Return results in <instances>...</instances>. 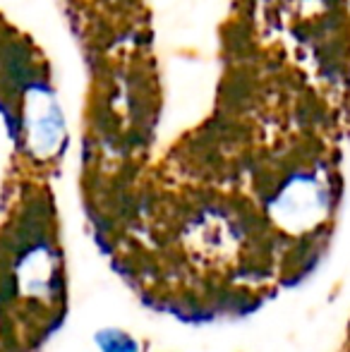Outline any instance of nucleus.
<instances>
[{
  "label": "nucleus",
  "instance_id": "7ed1b4c3",
  "mask_svg": "<svg viewBox=\"0 0 350 352\" xmlns=\"http://www.w3.org/2000/svg\"><path fill=\"white\" fill-rule=\"evenodd\" d=\"M348 352H350V338H348Z\"/></svg>",
  "mask_w": 350,
  "mask_h": 352
},
{
  "label": "nucleus",
  "instance_id": "f257e3e1",
  "mask_svg": "<svg viewBox=\"0 0 350 352\" xmlns=\"http://www.w3.org/2000/svg\"><path fill=\"white\" fill-rule=\"evenodd\" d=\"M333 182L317 170L290 175L274 197L271 213L290 232H314L329 221L333 211Z\"/></svg>",
  "mask_w": 350,
  "mask_h": 352
},
{
  "label": "nucleus",
  "instance_id": "f03ea898",
  "mask_svg": "<svg viewBox=\"0 0 350 352\" xmlns=\"http://www.w3.org/2000/svg\"><path fill=\"white\" fill-rule=\"evenodd\" d=\"M98 345L103 352H137L135 338L120 333V331H103L98 333Z\"/></svg>",
  "mask_w": 350,
  "mask_h": 352
}]
</instances>
